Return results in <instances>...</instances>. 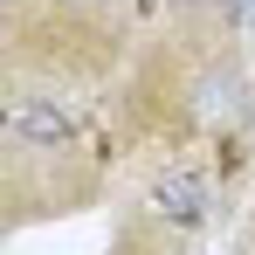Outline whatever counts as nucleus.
I'll list each match as a JSON object with an SVG mask.
<instances>
[{
    "instance_id": "obj_1",
    "label": "nucleus",
    "mask_w": 255,
    "mask_h": 255,
    "mask_svg": "<svg viewBox=\"0 0 255 255\" xmlns=\"http://www.w3.org/2000/svg\"><path fill=\"white\" fill-rule=\"evenodd\" d=\"M145 207H152V221H159L166 235H193V228L214 214V179H207L200 166H186V159H172V166L152 172Z\"/></svg>"
}]
</instances>
